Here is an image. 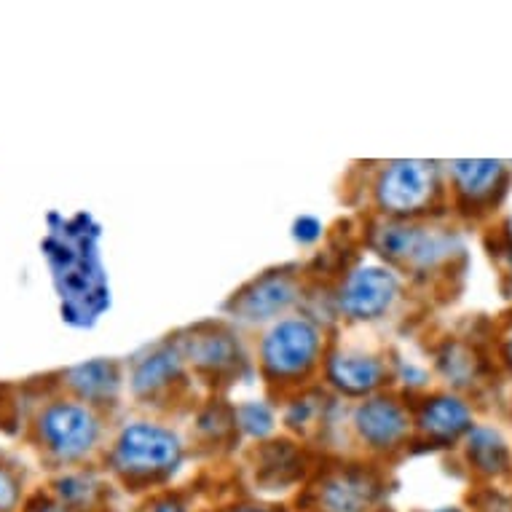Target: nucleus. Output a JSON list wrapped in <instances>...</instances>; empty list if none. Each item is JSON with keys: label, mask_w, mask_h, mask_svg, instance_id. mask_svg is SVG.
<instances>
[{"label": "nucleus", "mask_w": 512, "mask_h": 512, "mask_svg": "<svg viewBox=\"0 0 512 512\" xmlns=\"http://www.w3.org/2000/svg\"><path fill=\"white\" fill-rule=\"evenodd\" d=\"M180 459L177 437L156 424H132L118 437L116 464L129 475H153L172 470Z\"/></svg>", "instance_id": "nucleus-1"}, {"label": "nucleus", "mask_w": 512, "mask_h": 512, "mask_svg": "<svg viewBox=\"0 0 512 512\" xmlns=\"http://www.w3.org/2000/svg\"><path fill=\"white\" fill-rule=\"evenodd\" d=\"M319 352V333L306 319H285L263 341V365L274 376H298Z\"/></svg>", "instance_id": "nucleus-2"}, {"label": "nucleus", "mask_w": 512, "mask_h": 512, "mask_svg": "<svg viewBox=\"0 0 512 512\" xmlns=\"http://www.w3.org/2000/svg\"><path fill=\"white\" fill-rule=\"evenodd\" d=\"M97 419L84 405L57 403L41 416V435L59 459L84 456L97 440Z\"/></svg>", "instance_id": "nucleus-3"}, {"label": "nucleus", "mask_w": 512, "mask_h": 512, "mask_svg": "<svg viewBox=\"0 0 512 512\" xmlns=\"http://www.w3.org/2000/svg\"><path fill=\"white\" fill-rule=\"evenodd\" d=\"M435 169L421 161H397L378 180V202L389 212H416L429 202Z\"/></svg>", "instance_id": "nucleus-4"}, {"label": "nucleus", "mask_w": 512, "mask_h": 512, "mask_svg": "<svg viewBox=\"0 0 512 512\" xmlns=\"http://www.w3.org/2000/svg\"><path fill=\"white\" fill-rule=\"evenodd\" d=\"M395 295L397 279L389 271L365 266V269L354 271L352 277L346 279L344 290H341V309L346 314H352V317L373 319L389 309Z\"/></svg>", "instance_id": "nucleus-5"}, {"label": "nucleus", "mask_w": 512, "mask_h": 512, "mask_svg": "<svg viewBox=\"0 0 512 512\" xmlns=\"http://www.w3.org/2000/svg\"><path fill=\"white\" fill-rule=\"evenodd\" d=\"M378 247L384 255L397 261H411L419 266H432L443 261L454 250V239L437 231L416 226H389L378 236Z\"/></svg>", "instance_id": "nucleus-6"}, {"label": "nucleus", "mask_w": 512, "mask_h": 512, "mask_svg": "<svg viewBox=\"0 0 512 512\" xmlns=\"http://www.w3.org/2000/svg\"><path fill=\"white\" fill-rule=\"evenodd\" d=\"M354 421L360 435L373 445H392L408 432V416L403 408L395 400H384V397L360 405Z\"/></svg>", "instance_id": "nucleus-7"}, {"label": "nucleus", "mask_w": 512, "mask_h": 512, "mask_svg": "<svg viewBox=\"0 0 512 512\" xmlns=\"http://www.w3.org/2000/svg\"><path fill=\"white\" fill-rule=\"evenodd\" d=\"M470 421V408H467L459 397L440 395L427 400L424 411H421L419 424L424 432H429V435L451 440V437L467 432V429H470Z\"/></svg>", "instance_id": "nucleus-8"}, {"label": "nucleus", "mask_w": 512, "mask_h": 512, "mask_svg": "<svg viewBox=\"0 0 512 512\" xmlns=\"http://www.w3.org/2000/svg\"><path fill=\"white\" fill-rule=\"evenodd\" d=\"M381 373V365L370 357H336L330 362V378L352 395L370 392L381 381Z\"/></svg>", "instance_id": "nucleus-9"}, {"label": "nucleus", "mask_w": 512, "mask_h": 512, "mask_svg": "<svg viewBox=\"0 0 512 512\" xmlns=\"http://www.w3.org/2000/svg\"><path fill=\"white\" fill-rule=\"evenodd\" d=\"M459 191L470 199H483L502 180L504 167L499 161H454L451 164Z\"/></svg>", "instance_id": "nucleus-10"}, {"label": "nucleus", "mask_w": 512, "mask_h": 512, "mask_svg": "<svg viewBox=\"0 0 512 512\" xmlns=\"http://www.w3.org/2000/svg\"><path fill=\"white\" fill-rule=\"evenodd\" d=\"M290 301H293V287L287 285L285 279H263L261 285L244 298V311L250 317L274 314V311L285 309Z\"/></svg>", "instance_id": "nucleus-11"}, {"label": "nucleus", "mask_w": 512, "mask_h": 512, "mask_svg": "<svg viewBox=\"0 0 512 512\" xmlns=\"http://www.w3.org/2000/svg\"><path fill=\"white\" fill-rule=\"evenodd\" d=\"M325 502L333 512H360L370 502V486L360 478H338L325 491Z\"/></svg>", "instance_id": "nucleus-12"}, {"label": "nucleus", "mask_w": 512, "mask_h": 512, "mask_svg": "<svg viewBox=\"0 0 512 512\" xmlns=\"http://www.w3.org/2000/svg\"><path fill=\"white\" fill-rule=\"evenodd\" d=\"M470 459L480 470L499 472L507 467V448L491 429H475L470 435Z\"/></svg>", "instance_id": "nucleus-13"}, {"label": "nucleus", "mask_w": 512, "mask_h": 512, "mask_svg": "<svg viewBox=\"0 0 512 512\" xmlns=\"http://www.w3.org/2000/svg\"><path fill=\"white\" fill-rule=\"evenodd\" d=\"M177 354L175 352H161L153 354L148 360L137 368L135 376V387L140 392H153V389L164 387L167 381H172V376L177 373Z\"/></svg>", "instance_id": "nucleus-14"}, {"label": "nucleus", "mask_w": 512, "mask_h": 512, "mask_svg": "<svg viewBox=\"0 0 512 512\" xmlns=\"http://www.w3.org/2000/svg\"><path fill=\"white\" fill-rule=\"evenodd\" d=\"M73 384H76L84 395H97V392H105V389L113 384L110 381V368H105L102 362H94V365H86V368H78L73 373Z\"/></svg>", "instance_id": "nucleus-15"}, {"label": "nucleus", "mask_w": 512, "mask_h": 512, "mask_svg": "<svg viewBox=\"0 0 512 512\" xmlns=\"http://www.w3.org/2000/svg\"><path fill=\"white\" fill-rule=\"evenodd\" d=\"M17 499V486H14V480L6 470H0V512L9 510L11 504Z\"/></svg>", "instance_id": "nucleus-16"}, {"label": "nucleus", "mask_w": 512, "mask_h": 512, "mask_svg": "<svg viewBox=\"0 0 512 512\" xmlns=\"http://www.w3.org/2000/svg\"><path fill=\"white\" fill-rule=\"evenodd\" d=\"M319 231V223L317 220L311 218H303L301 223H298V236H303V239H314Z\"/></svg>", "instance_id": "nucleus-17"}, {"label": "nucleus", "mask_w": 512, "mask_h": 512, "mask_svg": "<svg viewBox=\"0 0 512 512\" xmlns=\"http://www.w3.org/2000/svg\"><path fill=\"white\" fill-rule=\"evenodd\" d=\"M153 512H183V510H180L177 504H159Z\"/></svg>", "instance_id": "nucleus-18"}, {"label": "nucleus", "mask_w": 512, "mask_h": 512, "mask_svg": "<svg viewBox=\"0 0 512 512\" xmlns=\"http://www.w3.org/2000/svg\"><path fill=\"white\" fill-rule=\"evenodd\" d=\"M239 512H263V510H239Z\"/></svg>", "instance_id": "nucleus-19"}, {"label": "nucleus", "mask_w": 512, "mask_h": 512, "mask_svg": "<svg viewBox=\"0 0 512 512\" xmlns=\"http://www.w3.org/2000/svg\"><path fill=\"white\" fill-rule=\"evenodd\" d=\"M510 357H512V333H510Z\"/></svg>", "instance_id": "nucleus-20"}, {"label": "nucleus", "mask_w": 512, "mask_h": 512, "mask_svg": "<svg viewBox=\"0 0 512 512\" xmlns=\"http://www.w3.org/2000/svg\"><path fill=\"white\" fill-rule=\"evenodd\" d=\"M437 512H459V510H437Z\"/></svg>", "instance_id": "nucleus-21"}, {"label": "nucleus", "mask_w": 512, "mask_h": 512, "mask_svg": "<svg viewBox=\"0 0 512 512\" xmlns=\"http://www.w3.org/2000/svg\"><path fill=\"white\" fill-rule=\"evenodd\" d=\"M46 512H57V510H46Z\"/></svg>", "instance_id": "nucleus-22"}]
</instances>
